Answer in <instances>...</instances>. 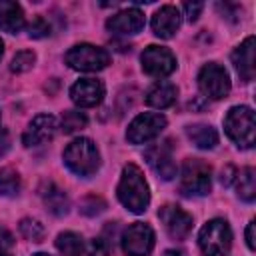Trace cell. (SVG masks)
<instances>
[{"mask_svg": "<svg viewBox=\"0 0 256 256\" xmlns=\"http://www.w3.org/2000/svg\"><path fill=\"white\" fill-rule=\"evenodd\" d=\"M116 196L120 200V204L134 212V214H142L148 204H150V190L146 184V178L142 174V170L136 164H126L122 168L120 174V182L116 188Z\"/></svg>", "mask_w": 256, "mask_h": 256, "instance_id": "obj_1", "label": "cell"}, {"mask_svg": "<svg viewBox=\"0 0 256 256\" xmlns=\"http://www.w3.org/2000/svg\"><path fill=\"white\" fill-rule=\"evenodd\" d=\"M224 130L238 148H252L256 142V116L250 106H232L224 116Z\"/></svg>", "mask_w": 256, "mask_h": 256, "instance_id": "obj_2", "label": "cell"}, {"mask_svg": "<svg viewBox=\"0 0 256 256\" xmlns=\"http://www.w3.org/2000/svg\"><path fill=\"white\" fill-rule=\"evenodd\" d=\"M64 164L78 176H92L100 168V154L90 138H76L64 150Z\"/></svg>", "mask_w": 256, "mask_h": 256, "instance_id": "obj_3", "label": "cell"}, {"mask_svg": "<svg viewBox=\"0 0 256 256\" xmlns=\"http://www.w3.org/2000/svg\"><path fill=\"white\" fill-rule=\"evenodd\" d=\"M212 186V168L200 158H186L180 172V192L186 196H206Z\"/></svg>", "mask_w": 256, "mask_h": 256, "instance_id": "obj_4", "label": "cell"}, {"mask_svg": "<svg viewBox=\"0 0 256 256\" xmlns=\"http://www.w3.org/2000/svg\"><path fill=\"white\" fill-rule=\"evenodd\" d=\"M198 246L204 256H224L232 246V230L228 222L222 218L208 220L198 234Z\"/></svg>", "mask_w": 256, "mask_h": 256, "instance_id": "obj_5", "label": "cell"}, {"mask_svg": "<svg viewBox=\"0 0 256 256\" xmlns=\"http://www.w3.org/2000/svg\"><path fill=\"white\" fill-rule=\"evenodd\" d=\"M64 60L74 70L98 72L110 64V54H108V50L94 46V44H76L66 52Z\"/></svg>", "mask_w": 256, "mask_h": 256, "instance_id": "obj_6", "label": "cell"}, {"mask_svg": "<svg viewBox=\"0 0 256 256\" xmlns=\"http://www.w3.org/2000/svg\"><path fill=\"white\" fill-rule=\"evenodd\" d=\"M198 88L204 96L212 100L226 98L230 92V76L218 62H208L198 72Z\"/></svg>", "mask_w": 256, "mask_h": 256, "instance_id": "obj_7", "label": "cell"}, {"mask_svg": "<svg viewBox=\"0 0 256 256\" xmlns=\"http://www.w3.org/2000/svg\"><path fill=\"white\" fill-rule=\"evenodd\" d=\"M166 128V116L160 112H144L138 114L126 130V140L130 144H144L152 138H156Z\"/></svg>", "mask_w": 256, "mask_h": 256, "instance_id": "obj_8", "label": "cell"}, {"mask_svg": "<svg viewBox=\"0 0 256 256\" xmlns=\"http://www.w3.org/2000/svg\"><path fill=\"white\" fill-rule=\"evenodd\" d=\"M126 256H148L154 248V230L144 222L130 224L120 238Z\"/></svg>", "mask_w": 256, "mask_h": 256, "instance_id": "obj_9", "label": "cell"}, {"mask_svg": "<svg viewBox=\"0 0 256 256\" xmlns=\"http://www.w3.org/2000/svg\"><path fill=\"white\" fill-rule=\"evenodd\" d=\"M140 62H142V70L154 78L170 76L176 70V56L172 54V50L164 46H156V44H150L142 52Z\"/></svg>", "mask_w": 256, "mask_h": 256, "instance_id": "obj_10", "label": "cell"}, {"mask_svg": "<svg viewBox=\"0 0 256 256\" xmlns=\"http://www.w3.org/2000/svg\"><path fill=\"white\" fill-rule=\"evenodd\" d=\"M158 218L164 230L168 232V236L174 240H184L192 230V216L180 206H174V204L162 206L158 210Z\"/></svg>", "mask_w": 256, "mask_h": 256, "instance_id": "obj_11", "label": "cell"}, {"mask_svg": "<svg viewBox=\"0 0 256 256\" xmlns=\"http://www.w3.org/2000/svg\"><path fill=\"white\" fill-rule=\"evenodd\" d=\"M144 158L148 162V166L158 174V178L162 180H172L176 176V162H174V154H172V144L170 140H164L160 144L150 146L144 152Z\"/></svg>", "mask_w": 256, "mask_h": 256, "instance_id": "obj_12", "label": "cell"}, {"mask_svg": "<svg viewBox=\"0 0 256 256\" xmlns=\"http://www.w3.org/2000/svg\"><path fill=\"white\" fill-rule=\"evenodd\" d=\"M106 88L98 78H80L70 88V98L80 108H92L102 102Z\"/></svg>", "mask_w": 256, "mask_h": 256, "instance_id": "obj_13", "label": "cell"}, {"mask_svg": "<svg viewBox=\"0 0 256 256\" xmlns=\"http://www.w3.org/2000/svg\"><path fill=\"white\" fill-rule=\"evenodd\" d=\"M56 118L52 114H38L30 120L28 128L22 134V142L24 146H38L44 144L48 140H52V136L56 134Z\"/></svg>", "mask_w": 256, "mask_h": 256, "instance_id": "obj_14", "label": "cell"}, {"mask_svg": "<svg viewBox=\"0 0 256 256\" xmlns=\"http://www.w3.org/2000/svg\"><path fill=\"white\" fill-rule=\"evenodd\" d=\"M144 12L138 10V8H126L122 12H116L114 16H110L106 20V28L114 34H122V36H128V34H138L142 28H144Z\"/></svg>", "mask_w": 256, "mask_h": 256, "instance_id": "obj_15", "label": "cell"}, {"mask_svg": "<svg viewBox=\"0 0 256 256\" xmlns=\"http://www.w3.org/2000/svg\"><path fill=\"white\" fill-rule=\"evenodd\" d=\"M180 22H182L180 8H176L172 4H164L152 16V32L164 40L172 38L176 34V30L180 28Z\"/></svg>", "mask_w": 256, "mask_h": 256, "instance_id": "obj_16", "label": "cell"}, {"mask_svg": "<svg viewBox=\"0 0 256 256\" xmlns=\"http://www.w3.org/2000/svg\"><path fill=\"white\" fill-rule=\"evenodd\" d=\"M254 36H248L234 52H232V64L236 68V72L240 74V78L244 82H250L254 80V74H256V64H254Z\"/></svg>", "mask_w": 256, "mask_h": 256, "instance_id": "obj_17", "label": "cell"}, {"mask_svg": "<svg viewBox=\"0 0 256 256\" xmlns=\"http://www.w3.org/2000/svg\"><path fill=\"white\" fill-rule=\"evenodd\" d=\"M40 198L46 206V210L54 216H64L68 214V208H70V202H68V196L66 192L56 186L54 182H44L42 188H40Z\"/></svg>", "mask_w": 256, "mask_h": 256, "instance_id": "obj_18", "label": "cell"}, {"mask_svg": "<svg viewBox=\"0 0 256 256\" xmlns=\"http://www.w3.org/2000/svg\"><path fill=\"white\" fill-rule=\"evenodd\" d=\"M176 96H178V88H176L172 82L160 80V82H156L154 86H150V90L146 92V102H148V106H152V108L164 110V108H168V106L174 104Z\"/></svg>", "mask_w": 256, "mask_h": 256, "instance_id": "obj_19", "label": "cell"}, {"mask_svg": "<svg viewBox=\"0 0 256 256\" xmlns=\"http://www.w3.org/2000/svg\"><path fill=\"white\" fill-rule=\"evenodd\" d=\"M0 28L10 34H16L24 28V12L20 4L0 0Z\"/></svg>", "mask_w": 256, "mask_h": 256, "instance_id": "obj_20", "label": "cell"}, {"mask_svg": "<svg viewBox=\"0 0 256 256\" xmlns=\"http://www.w3.org/2000/svg\"><path fill=\"white\" fill-rule=\"evenodd\" d=\"M186 136L200 150H210L218 144V134L208 124H190V126H186Z\"/></svg>", "mask_w": 256, "mask_h": 256, "instance_id": "obj_21", "label": "cell"}, {"mask_svg": "<svg viewBox=\"0 0 256 256\" xmlns=\"http://www.w3.org/2000/svg\"><path fill=\"white\" fill-rule=\"evenodd\" d=\"M56 248L64 256H82L84 254V240L76 232H62L56 238Z\"/></svg>", "mask_w": 256, "mask_h": 256, "instance_id": "obj_22", "label": "cell"}, {"mask_svg": "<svg viewBox=\"0 0 256 256\" xmlns=\"http://www.w3.org/2000/svg\"><path fill=\"white\" fill-rule=\"evenodd\" d=\"M238 196L244 202H252L256 198V172L250 166L238 174Z\"/></svg>", "mask_w": 256, "mask_h": 256, "instance_id": "obj_23", "label": "cell"}, {"mask_svg": "<svg viewBox=\"0 0 256 256\" xmlns=\"http://www.w3.org/2000/svg\"><path fill=\"white\" fill-rule=\"evenodd\" d=\"M20 190V176L14 168H0V196H16Z\"/></svg>", "mask_w": 256, "mask_h": 256, "instance_id": "obj_24", "label": "cell"}, {"mask_svg": "<svg viewBox=\"0 0 256 256\" xmlns=\"http://www.w3.org/2000/svg\"><path fill=\"white\" fill-rule=\"evenodd\" d=\"M18 228H20V234L26 240H30V242H42L44 236H46L44 226L36 218H22L20 224H18Z\"/></svg>", "mask_w": 256, "mask_h": 256, "instance_id": "obj_25", "label": "cell"}, {"mask_svg": "<svg viewBox=\"0 0 256 256\" xmlns=\"http://www.w3.org/2000/svg\"><path fill=\"white\" fill-rule=\"evenodd\" d=\"M86 124H88V118H86V114L80 112V110H66V112L62 114V130H64L66 134H72V132L82 130Z\"/></svg>", "mask_w": 256, "mask_h": 256, "instance_id": "obj_26", "label": "cell"}, {"mask_svg": "<svg viewBox=\"0 0 256 256\" xmlns=\"http://www.w3.org/2000/svg\"><path fill=\"white\" fill-rule=\"evenodd\" d=\"M34 62H36V54L32 50H20L14 54V58L10 62V70L16 74H22V72L30 70L34 66Z\"/></svg>", "mask_w": 256, "mask_h": 256, "instance_id": "obj_27", "label": "cell"}, {"mask_svg": "<svg viewBox=\"0 0 256 256\" xmlns=\"http://www.w3.org/2000/svg\"><path fill=\"white\" fill-rule=\"evenodd\" d=\"M104 210H106V202L100 196H88L80 202V212L86 214V216H96Z\"/></svg>", "mask_w": 256, "mask_h": 256, "instance_id": "obj_28", "label": "cell"}, {"mask_svg": "<svg viewBox=\"0 0 256 256\" xmlns=\"http://www.w3.org/2000/svg\"><path fill=\"white\" fill-rule=\"evenodd\" d=\"M110 244L104 238H94L88 244H84V254L82 256H108Z\"/></svg>", "mask_w": 256, "mask_h": 256, "instance_id": "obj_29", "label": "cell"}, {"mask_svg": "<svg viewBox=\"0 0 256 256\" xmlns=\"http://www.w3.org/2000/svg\"><path fill=\"white\" fill-rule=\"evenodd\" d=\"M28 34H30V38H44V36L50 34V24L46 22V18L36 16V18L28 24Z\"/></svg>", "mask_w": 256, "mask_h": 256, "instance_id": "obj_30", "label": "cell"}, {"mask_svg": "<svg viewBox=\"0 0 256 256\" xmlns=\"http://www.w3.org/2000/svg\"><path fill=\"white\" fill-rule=\"evenodd\" d=\"M202 8H204V4H202V2H186V4L182 6V10H184V14H186V18H188L190 22L198 20V16H200Z\"/></svg>", "mask_w": 256, "mask_h": 256, "instance_id": "obj_31", "label": "cell"}, {"mask_svg": "<svg viewBox=\"0 0 256 256\" xmlns=\"http://www.w3.org/2000/svg\"><path fill=\"white\" fill-rule=\"evenodd\" d=\"M234 178H236V168H234L232 164L224 166L222 172H220V182H222V186H230V184L234 182Z\"/></svg>", "mask_w": 256, "mask_h": 256, "instance_id": "obj_32", "label": "cell"}, {"mask_svg": "<svg viewBox=\"0 0 256 256\" xmlns=\"http://www.w3.org/2000/svg\"><path fill=\"white\" fill-rule=\"evenodd\" d=\"M12 246H14V236H12L6 228H0V252L8 250V248H12Z\"/></svg>", "mask_w": 256, "mask_h": 256, "instance_id": "obj_33", "label": "cell"}, {"mask_svg": "<svg viewBox=\"0 0 256 256\" xmlns=\"http://www.w3.org/2000/svg\"><path fill=\"white\" fill-rule=\"evenodd\" d=\"M254 226H256V222L250 220V224H248V228H246V244H248L250 250L256 248V242H254Z\"/></svg>", "mask_w": 256, "mask_h": 256, "instance_id": "obj_34", "label": "cell"}, {"mask_svg": "<svg viewBox=\"0 0 256 256\" xmlns=\"http://www.w3.org/2000/svg\"><path fill=\"white\" fill-rule=\"evenodd\" d=\"M8 146H10V136H8V132L4 128H0V156L6 154Z\"/></svg>", "mask_w": 256, "mask_h": 256, "instance_id": "obj_35", "label": "cell"}, {"mask_svg": "<svg viewBox=\"0 0 256 256\" xmlns=\"http://www.w3.org/2000/svg\"><path fill=\"white\" fill-rule=\"evenodd\" d=\"M162 256H188L184 250H180V248H170V250H166Z\"/></svg>", "mask_w": 256, "mask_h": 256, "instance_id": "obj_36", "label": "cell"}, {"mask_svg": "<svg viewBox=\"0 0 256 256\" xmlns=\"http://www.w3.org/2000/svg\"><path fill=\"white\" fill-rule=\"evenodd\" d=\"M2 52H4V42L0 40V58H2Z\"/></svg>", "mask_w": 256, "mask_h": 256, "instance_id": "obj_37", "label": "cell"}, {"mask_svg": "<svg viewBox=\"0 0 256 256\" xmlns=\"http://www.w3.org/2000/svg\"><path fill=\"white\" fill-rule=\"evenodd\" d=\"M32 256H50V254H46V252H38V254H32Z\"/></svg>", "mask_w": 256, "mask_h": 256, "instance_id": "obj_38", "label": "cell"}, {"mask_svg": "<svg viewBox=\"0 0 256 256\" xmlns=\"http://www.w3.org/2000/svg\"><path fill=\"white\" fill-rule=\"evenodd\" d=\"M0 256H10V254H0Z\"/></svg>", "mask_w": 256, "mask_h": 256, "instance_id": "obj_39", "label": "cell"}]
</instances>
